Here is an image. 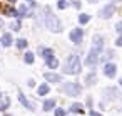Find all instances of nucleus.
Segmentation results:
<instances>
[{"label": "nucleus", "instance_id": "39448f33", "mask_svg": "<svg viewBox=\"0 0 122 116\" xmlns=\"http://www.w3.org/2000/svg\"><path fill=\"white\" fill-rule=\"evenodd\" d=\"M97 62H99V52H95L94 49H90V52L85 57V64L87 66H95Z\"/></svg>", "mask_w": 122, "mask_h": 116}, {"label": "nucleus", "instance_id": "c756f323", "mask_svg": "<svg viewBox=\"0 0 122 116\" xmlns=\"http://www.w3.org/2000/svg\"><path fill=\"white\" fill-rule=\"evenodd\" d=\"M115 44H117V47H122V37H119V39L115 41Z\"/></svg>", "mask_w": 122, "mask_h": 116}, {"label": "nucleus", "instance_id": "e433bc0d", "mask_svg": "<svg viewBox=\"0 0 122 116\" xmlns=\"http://www.w3.org/2000/svg\"><path fill=\"white\" fill-rule=\"evenodd\" d=\"M0 98H2V96H0Z\"/></svg>", "mask_w": 122, "mask_h": 116}, {"label": "nucleus", "instance_id": "a211bd4d", "mask_svg": "<svg viewBox=\"0 0 122 116\" xmlns=\"http://www.w3.org/2000/svg\"><path fill=\"white\" fill-rule=\"evenodd\" d=\"M47 66H49V67H50V69H55V67H57V66H59V61H57V59H55V57H50V59H49V61H47Z\"/></svg>", "mask_w": 122, "mask_h": 116}, {"label": "nucleus", "instance_id": "7c9ffc66", "mask_svg": "<svg viewBox=\"0 0 122 116\" xmlns=\"http://www.w3.org/2000/svg\"><path fill=\"white\" fill-rule=\"evenodd\" d=\"M27 84H29L30 87H34V86H35V81H34V79H29V82H27Z\"/></svg>", "mask_w": 122, "mask_h": 116}, {"label": "nucleus", "instance_id": "f257e3e1", "mask_svg": "<svg viewBox=\"0 0 122 116\" xmlns=\"http://www.w3.org/2000/svg\"><path fill=\"white\" fill-rule=\"evenodd\" d=\"M64 71H65L67 74H79V72H80V59H79L77 54H70V56H69Z\"/></svg>", "mask_w": 122, "mask_h": 116}, {"label": "nucleus", "instance_id": "0eeeda50", "mask_svg": "<svg viewBox=\"0 0 122 116\" xmlns=\"http://www.w3.org/2000/svg\"><path fill=\"white\" fill-rule=\"evenodd\" d=\"M115 72H117V66H115V64L107 62V64L104 66V74H105L107 77H114V76H115Z\"/></svg>", "mask_w": 122, "mask_h": 116}, {"label": "nucleus", "instance_id": "ddd939ff", "mask_svg": "<svg viewBox=\"0 0 122 116\" xmlns=\"http://www.w3.org/2000/svg\"><path fill=\"white\" fill-rule=\"evenodd\" d=\"M70 111H72V113H84L85 109H84V106H82L80 103H74V104L70 106Z\"/></svg>", "mask_w": 122, "mask_h": 116}, {"label": "nucleus", "instance_id": "5701e85b", "mask_svg": "<svg viewBox=\"0 0 122 116\" xmlns=\"http://www.w3.org/2000/svg\"><path fill=\"white\" fill-rule=\"evenodd\" d=\"M17 47H19V49H25V47H27V41H25V39H19V41H17Z\"/></svg>", "mask_w": 122, "mask_h": 116}, {"label": "nucleus", "instance_id": "9b49d317", "mask_svg": "<svg viewBox=\"0 0 122 116\" xmlns=\"http://www.w3.org/2000/svg\"><path fill=\"white\" fill-rule=\"evenodd\" d=\"M19 101H20V103H22V104H24L27 109H30V111L34 109V104H32V103H29V99H27V98H25L22 93H19Z\"/></svg>", "mask_w": 122, "mask_h": 116}, {"label": "nucleus", "instance_id": "412c9836", "mask_svg": "<svg viewBox=\"0 0 122 116\" xmlns=\"http://www.w3.org/2000/svg\"><path fill=\"white\" fill-rule=\"evenodd\" d=\"M94 81H95V74H89V76H85V84H87V86L94 84Z\"/></svg>", "mask_w": 122, "mask_h": 116}, {"label": "nucleus", "instance_id": "f3484780", "mask_svg": "<svg viewBox=\"0 0 122 116\" xmlns=\"http://www.w3.org/2000/svg\"><path fill=\"white\" fill-rule=\"evenodd\" d=\"M49 84H42L40 87H39V96H45V94H49Z\"/></svg>", "mask_w": 122, "mask_h": 116}, {"label": "nucleus", "instance_id": "cd10ccee", "mask_svg": "<svg viewBox=\"0 0 122 116\" xmlns=\"http://www.w3.org/2000/svg\"><path fill=\"white\" fill-rule=\"evenodd\" d=\"M115 30H117V32H119V34H122V20H120V22H117V24H115Z\"/></svg>", "mask_w": 122, "mask_h": 116}, {"label": "nucleus", "instance_id": "6ab92c4d", "mask_svg": "<svg viewBox=\"0 0 122 116\" xmlns=\"http://www.w3.org/2000/svg\"><path fill=\"white\" fill-rule=\"evenodd\" d=\"M89 20H90V15H89V14H82V15H79V22H80V24H87Z\"/></svg>", "mask_w": 122, "mask_h": 116}, {"label": "nucleus", "instance_id": "aec40b11", "mask_svg": "<svg viewBox=\"0 0 122 116\" xmlns=\"http://www.w3.org/2000/svg\"><path fill=\"white\" fill-rule=\"evenodd\" d=\"M34 59H35V57H34V54H32V52H27V54L24 56V61H25L27 64H32V62H34Z\"/></svg>", "mask_w": 122, "mask_h": 116}, {"label": "nucleus", "instance_id": "c85d7f7f", "mask_svg": "<svg viewBox=\"0 0 122 116\" xmlns=\"http://www.w3.org/2000/svg\"><path fill=\"white\" fill-rule=\"evenodd\" d=\"M72 2H74V7L75 9H80V0H72Z\"/></svg>", "mask_w": 122, "mask_h": 116}, {"label": "nucleus", "instance_id": "473e14b6", "mask_svg": "<svg viewBox=\"0 0 122 116\" xmlns=\"http://www.w3.org/2000/svg\"><path fill=\"white\" fill-rule=\"evenodd\" d=\"M119 84H120V87H122V77H120V79H119Z\"/></svg>", "mask_w": 122, "mask_h": 116}, {"label": "nucleus", "instance_id": "72a5a7b5", "mask_svg": "<svg viewBox=\"0 0 122 116\" xmlns=\"http://www.w3.org/2000/svg\"><path fill=\"white\" fill-rule=\"evenodd\" d=\"M87 2H90V4H94V2H97V0H87Z\"/></svg>", "mask_w": 122, "mask_h": 116}, {"label": "nucleus", "instance_id": "7ed1b4c3", "mask_svg": "<svg viewBox=\"0 0 122 116\" xmlns=\"http://www.w3.org/2000/svg\"><path fill=\"white\" fill-rule=\"evenodd\" d=\"M64 91H65L69 96H79V94L82 93V86H80L79 82H65Z\"/></svg>", "mask_w": 122, "mask_h": 116}, {"label": "nucleus", "instance_id": "b1692460", "mask_svg": "<svg viewBox=\"0 0 122 116\" xmlns=\"http://www.w3.org/2000/svg\"><path fill=\"white\" fill-rule=\"evenodd\" d=\"M67 4H69V0H59V2H57V7H59V9H65Z\"/></svg>", "mask_w": 122, "mask_h": 116}, {"label": "nucleus", "instance_id": "4be33fe9", "mask_svg": "<svg viewBox=\"0 0 122 116\" xmlns=\"http://www.w3.org/2000/svg\"><path fill=\"white\" fill-rule=\"evenodd\" d=\"M9 104H10L9 98H4V101L0 103V111H4V109H7V108H9Z\"/></svg>", "mask_w": 122, "mask_h": 116}, {"label": "nucleus", "instance_id": "6e6552de", "mask_svg": "<svg viewBox=\"0 0 122 116\" xmlns=\"http://www.w3.org/2000/svg\"><path fill=\"white\" fill-rule=\"evenodd\" d=\"M47 82H62V76L60 74H54V72H45L44 74Z\"/></svg>", "mask_w": 122, "mask_h": 116}, {"label": "nucleus", "instance_id": "f03ea898", "mask_svg": "<svg viewBox=\"0 0 122 116\" xmlns=\"http://www.w3.org/2000/svg\"><path fill=\"white\" fill-rule=\"evenodd\" d=\"M45 25L47 29H50L52 32H60V22L55 15L50 14V10H47V15H45Z\"/></svg>", "mask_w": 122, "mask_h": 116}, {"label": "nucleus", "instance_id": "1a4fd4ad", "mask_svg": "<svg viewBox=\"0 0 122 116\" xmlns=\"http://www.w3.org/2000/svg\"><path fill=\"white\" fill-rule=\"evenodd\" d=\"M102 46H104V44H102V37L95 35V37H94V47H92V49H94L95 52H100V51H102Z\"/></svg>", "mask_w": 122, "mask_h": 116}, {"label": "nucleus", "instance_id": "f8f14e48", "mask_svg": "<svg viewBox=\"0 0 122 116\" xmlns=\"http://www.w3.org/2000/svg\"><path fill=\"white\" fill-rule=\"evenodd\" d=\"M0 42H2V46H5V47H9L10 44H12V35L7 32V34H4L2 35V39H0Z\"/></svg>", "mask_w": 122, "mask_h": 116}, {"label": "nucleus", "instance_id": "f704fd0d", "mask_svg": "<svg viewBox=\"0 0 122 116\" xmlns=\"http://www.w3.org/2000/svg\"><path fill=\"white\" fill-rule=\"evenodd\" d=\"M29 2H30V4H32V5H34V4H35V0H29Z\"/></svg>", "mask_w": 122, "mask_h": 116}, {"label": "nucleus", "instance_id": "2eb2a0df", "mask_svg": "<svg viewBox=\"0 0 122 116\" xmlns=\"http://www.w3.org/2000/svg\"><path fill=\"white\" fill-rule=\"evenodd\" d=\"M40 52H42V57H44L45 61H49L50 57H54V52H52V49H40Z\"/></svg>", "mask_w": 122, "mask_h": 116}, {"label": "nucleus", "instance_id": "a878e982", "mask_svg": "<svg viewBox=\"0 0 122 116\" xmlns=\"http://www.w3.org/2000/svg\"><path fill=\"white\" fill-rule=\"evenodd\" d=\"M12 30H20V22H19V20H15V22L12 24Z\"/></svg>", "mask_w": 122, "mask_h": 116}, {"label": "nucleus", "instance_id": "bb28decb", "mask_svg": "<svg viewBox=\"0 0 122 116\" xmlns=\"http://www.w3.org/2000/svg\"><path fill=\"white\" fill-rule=\"evenodd\" d=\"M55 116H65V109H55Z\"/></svg>", "mask_w": 122, "mask_h": 116}, {"label": "nucleus", "instance_id": "c9c22d12", "mask_svg": "<svg viewBox=\"0 0 122 116\" xmlns=\"http://www.w3.org/2000/svg\"><path fill=\"white\" fill-rule=\"evenodd\" d=\"M114 2H119V0H114Z\"/></svg>", "mask_w": 122, "mask_h": 116}, {"label": "nucleus", "instance_id": "9d476101", "mask_svg": "<svg viewBox=\"0 0 122 116\" xmlns=\"http://www.w3.org/2000/svg\"><path fill=\"white\" fill-rule=\"evenodd\" d=\"M105 94H107L109 99H117V98H119V91H117L115 87H107V89H105Z\"/></svg>", "mask_w": 122, "mask_h": 116}, {"label": "nucleus", "instance_id": "4468645a", "mask_svg": "<svg viewBox=\"0 0 122 116\" xmlns=\"http://www.w3.org/2000/svg\"><path fill=\"white\" fill-rule=\"evenodd\" d=\"M27 15H29V9L25 5H20L17 10V17H27Z\"/></svg>", "mask_w": 122, "mask_h": 116}, {"label": "nucleus", "instance_id": "423d86ee", "mask_svg": "<svg viewBox=\"0 0 122 116\" xmlns=\"http://www.w3.org/2000/svg\"><path fill=\"white\" fill-rule=\"evenodd\" d=\"M114 12H115V7H114L112 4H109V5H105V7L99 12V15H100L102 19H109V17H112Z\"/></svg>", "mask_w": 122, "mask_h": 116}, {"label": "nucleus", "instance_id": "393cba45", "mask_svg": "<svg viewBox=\"0 0 122 116\" xmlns=\"http://www.w3.org/2000/svg\"><path fill=\"white\" fill-rule=\"evenodd\" d=\"M7 14H9L10 17H17V10H15V9H7Z\"/></svg>", "mask_w": 122, "mask_h": 116}, {"label": "nucleus", "instance_id": "2f4dec72", "mask_svg": "<svg viewBox=\"0 0 122 116\" xmlns=\"http://www.w3.org/2000/svg\"><path fill=\"white\" fill-rule=\"evenodd\" d=\"M90 116H102V114H100V113H97V111H92V113H90Z\"/></svg>", "mask_w": 122, "mask_h": 116}, {"label": "nucleus", "instance_id": "20e7f679", "mask_svg": "<svg viewBox=\"0 0 122 116\" xmlns=\"http://www.w3.org/2000/svg\"><path fill=\"white\" fill-rule=\"evenodd\" d=\"M82 37H84V30L79 29V27L70 32V41H72L74 44H80V42H82Z\"/></svg>", "mask_w": 122, "mask_h": 116}, {"label": "nucleus", "instance_id": "dca6fc26", "mask_svg": "<svg viewBox=\"0 0 122 116\" xmlns=\"http://www.w3.org/2000/svg\"><path fill=\"white\" fill-rule=\"evenodd\" d=\"M55 108V101L54 99H47L45 103H44V109L45 111H50V109H54Z\"/></svg>", "mask_w": 122, "mask_h": 116}]
</instances>
